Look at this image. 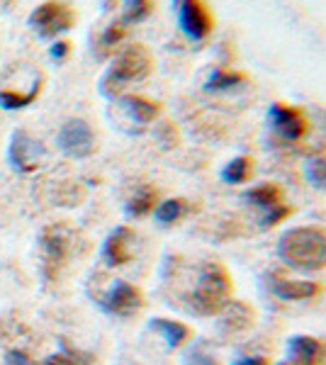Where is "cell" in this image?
<instances>
[{
  "label": "cell",
  "instance_id": "cell-1",
  "mask_svg": "<svg viewBox=\"0 0 326 365\" xmlns=\"http://www.w3.org/2000/svg\"><path fill=\"white\" fill-rule=\"evenodd\" d=\"M277 256L287 268L317 273L326 268V229L302 225L285 229L277 241Z\"/></svg>",
  "mask_w": 326,
  "mask_h": 365
},
{
  "label": "cell",
  "instance_id": "cell-2",
  "mask_svg": "<svg viewBox=\"0 0 326 365\" xmlns=\"http://www.w3.org/2000/svg\"><path fill=\"white\" fill-rule=\"evenodd\" d=\"M231 297H234V282L229 270L215 261L203 263L188 295L190 309L200 317H217L231 302Z\"/></svg>",
  "mask_w": 326,
  "mask_h": 365
},
{
  "label": "cell",
  "instance_id": "cell-3",
  "mask_svg": "<svg viewBox=\"0 0 326 365\" xmlns=\"http://www.w3.org/2000/svg\"><path fill=\"white\" fill-rule=\"evenodd\" d=\"M151 71H153V56L144 44L124 46V49L117 51L112 66L100 78V93L110 100H117L120 96H124V91L132 83L149 78Z\"/></svg>",
  "mask_w": 326,
  "mask_h": 365
},
{
  "label": "cell",
  "instance_id": "cell-4",
  "mask_svg": "<svg viewBox=\"0 0 326 365\" xmlns=\"http://www.w3.org/2000/svg\"><path fill=\"white\" fill-rule=\"evenodd\" d=\"M178 27L190 42L200 44L215 32V15L205 0H173Z\"/></svg>",
  "mask_w": 326,
  "mask_h": 365
},
{
  "label": "cell",
  "instance_id": "cell-5",
  "mask_svg": "<svg viewBox=\"0 0 326 365\" xmlns=\"http://www.w3.org/2000/svg\"><path fill=\"white\" fill-rule=\"evenodd\" d=\"M268 122H270V129L275 132L277 139L287 141V144H300V141L307 139L310 134V117H307L305 110L295 108L290 103H272L268 108Z\"/></svg>",
  "mask_w": 326,
  "mask_h": 365
},
{
  "label": "cell",
  "instance_id": "cell-6",
  "mask_svg": "<svg viewBox=\"0 0 326 365\" xmlns=\"http://www.w3.org/2000/svg\"><path fill=\"white\" fill-rule=\"evenodd\" d=\"M73 25L76 13L66 3H58V0H46V3L34 8V13L29 15V27L44 39L58 37L61 32H68Z\"/></svg>",
  "mask_w": 326,
  "mask_h": 365
},
{
  "label": "cell",
  "instance_id": "cell-7",
  "mask_svg": "<svg viewBox=\"0 0 326 365\" xmlns=\"http://www.w3.org/2000/svg\"><path fill=\"white\" fill-rule=\"evenodd\" d=\"M56 144L68 158H88L98 151V137L86 120H66L56 134Z\"/></svg>",
  "mask_w": 326,
  "mask_h": 365
},
{
  "label": "cell",
  "instance_id": "cell-8",
  "mask_svg": "<svg viewBox=\"0 0 326 365\" xmlns=\"http://www.w3.org/2000/svg\"><path fill=\"white\" fill-rule=\"evenodd\" d=\"M103 312L112 317H134L136 312L144 307V295L136 285L127 280H117L115 285L98 299Z\"/></svg>",
  "mask_w": 326,
  "mask_h": 365
},
{
  "label": "cell",
  "instance_id": "cell-9",
  "mask_svg": "<svg viewBox=\"0 0 326 365\" xmlns=\"http://www.w3.org/2000/svg\"><path fill=\"white\" fill-rule=\"evenodd\" d=\"M8 158L13 163L15 170L20 173H32L41 166V158H44V146L41 141L32 139L27 132H15L13 141H10V149H8Z\"/></svg>",
  "mask_w": 326,
  "mask_h": 365
},
{
  "label": "cell",
  "instance_id": "cell-10",
  "mask_svg": "<svg viewBox=\"0 0 326 365\" xmlns=\"http://www.w3.org/2000/svg\"><path fill=\"white\" fill-rule=\"evenodd\" d=\"M287 361L292 365H326V341L297 334L287 341Z\"/></svg>",
  "mask_w": 326,
  "mask_h": 365
},
{
  "label": "cell",
  "instance_id": "cell-11",
  "mask_svg": "<svg viewBox=\"0 0 326 365\" xmlns=\"http://www.w3.org/2000/svg\"><path fill=\"white\" fill-rule=\"evenodd\" d=\"M134 232L129 227H117L110 232V237L105 239L103 244V261L108 263L110 268H117V266H124V263L132 261L134 256Z\"/></svg>",
  "mask_w": 326,
  "mask_h": 365
},
{
  "label": "cell",
  "instance_id": "cell-12",
  "mask_svg": "<svg viewBox=\"0 0 326 365\" xmlns=\"http://www.w3.org/2000/svg\"><path fill=\"white\" fill-rule=\"evenodd\" d=\"M117 105H120V110L134 122V125H141V127L156 122L163 113L161 103H156V100H151L146 96H134V93L120 96L117 98Z\"/></svg>",
  "mask_w": 326,
  "mask_h": 365
},
{
  "label": "cell",
  "instance_id": "cell-13",
  "mask_svg": "<svg viewBox=\"0 0 326 365\" xmlns=\"http://www.w3.org/2000/svg\"><path fill=\"white\" fill-rule=\"evenodd\" d=\"M324 292L322 282L314 280H292V278H277L272 282V295L285 299V302H305L314 299Z\"/></svg>",
  "mask_w": 326,
  "mask_h": 365
},
{
  "label": "cell",
  "instance_id": "cell-14",
  "mask_svg": "<svg viewBox=\"0 0 326 365\" xmlns=\"http://www.w3.org/2000/svg\"><path fill=\"white\" fill-rule=\"evenodd\" d=\"M244 200L251 205L253 210H258L260 215H265V212L285 205V190H282L277 182L263 180V182H258V185L248 187V190L244 192Z\"/></svg>",
  "mask_w": 326,
  "mask_h": 365
},
{
  "label": "cell",
  "instance_id": "cell-15",
  "mask_svg": "<svg viewBox=\"0 0 326 365\" xmlns=\"http://www.w3.org/2000/svg\"><path fill=\"white\" fill-rule=\"evenodd\" d=\"M248 83V76L244 71L227 68V66H217L210 71V76L205 78V91L207 93H231L239 91Z\"/></svg>",
  "mask_w": 326,
  "mask_h": 365
},
{
  "label": "cell",
  "instance_id": "cell-16",
  "mask_svg": "<svg viewBox=\"0 0 326 365\" xmlns=\"http://www.w3.org/2000/svg\"><path fill=\"white\" fill-rule=\"evenodd\" d=\"M149 329H151V331H156L158 336L165 341V346H168V349H173V351L183 349V346L193 339V331H190V327H188V324L173 322V319H161V317L151 319Z\"/></svg>",
  "mask_w": 326,
  "mask_h": 365
},
{
  "label": "cell",
  "instance_id": "cell-17",
  "mask_svg": "<svg viewBox=\"0 0 326 365\" xmlns=\"http://www.w3.org/2000/svg\"><path fill=\"white\" fill-rule=\"evenodd\" d=\"M253 173H256V161H253V156L241 154V156L229 158V161L224 163L222 170H219V178H222V182H227V185H246V182L253 178Z\"/></svg>",
  "mask_w": 326,
  "mask_h": 365
},
{
  "label": "cell",
  "instance_id": "cell-18",
  "mask_svg": "<svg viewBox=\"0 0 326 365\" xmlns=\"http://www.w3.org/2000/svg\"><path fill=\"white\" fill-rule=\"evenodd\" d=\"M41 249H44L46 256V268H56L68 256V239L63 234V229L58 227L44 229V234H41Z\"/></svg>",
  "mask_w": 326,
  "mask_h": 365
},
{
  "label": "cell",
  "instance_id": "cell-19",
  "mask_svg": "<svg viewBox=\"0 0 326 365\" xmlns=\"http://www.w3.org/2000/svg\"><path fill=\"white\" fill-rule=\"evenodd\" d=\"M124 39H127V25H124L122 20L112 22V25L105 27V32L100 34V42L96 46V54L98 58H105L110 54H115L117 46H120Z\"/></svg>",
  "mask_w": 326,
  "mask_h": 365
},
{
  "label": "cell",
  "instance_id": "cell-20",
  "mask_svg": "<svg viewBox=\"0 0 326 365\" xmlns=\"http://www.w3.org/2000/svg\"><path fill=\"white\" fill-rule=\"evenodd\" d=\"M156 205H158L156 187L144 185L132 200H129L127 207H124V212H127V217L136 220V217H144V215H149V212H153V210H156Z\"/></svg>",
  "mask_w": 326,
  "mask_h": 365
},
{
  "label": "cell",
  "instance_id": "cell-21",
  "mask_svg": "<svg viewBox=\"0 0 326 365\" xmlns=\"http://www.w3.org/2000/svg\"><path fill=\"white\" fill-rule=\"evenodd\" d=\"M188 212V202L183 197H168V200H161L153 210V217L161 227H170L175 225L178 220H183V215Z\"/></svg>",
  "mask_w": 326,
  "mask_h": 365
},
{
  "label": "cell",
  "instance_id": "cell-22",
  "mask_svg": "<svg viewBox=\"0 0 326 365\" xmlns=\"http://www.w3.org/2000/svg\"><path fill=\"white\" fill-rule=\"evenodd\" d=\"M39 93H41V81H37L29 93H17V91H10V88H5V91H0V108H5V110L27 108V105H32L34 100H37Z\"/></svg>",
  "mask_w": 326,
  "mask_h": 365
},
{
  "label": "cell",
  "instance_id": "cell-23",
  "mask_svg": "<svg viewBox=\"0 0 326 365\" xmlns=\"http://www.w3.org/2000/svg\"><path fill=\"white\" fill-rule=\"evenodd\" d=\"M153 13V0H122V17L124 25L144 22Z\"/></svg>",
  "mask_w": 326,
  "mask_h": 365
},
{
  "label": "cell",
  "instance_id": "cell-24",
  "mask_svg": "<svg viewBox=\"0 0 326 365\" xmlns=\"http://www.w3.org/2000/svg\"><path fill=\"white\" fill-rule=\"evenodd\" d=\"M305 178L312 187L326 192V154L307 158L305 161Z\"/></svg>",
  "mask_w": 326,
  "mask_h": 365
},
{
  "label": "cell",
  "instance_id": "cell-25",
  "mask_svg": "<svg viewBox=\"0 0 326 365\" xmlns=\"http://www.w3.org/2000/svg\"><path fill=\"white\" fill-rule=\"evenodd\" d=\"M290 215H292V207H290L287 202L280 205V207H275V210H270V212H265V215H260V229L277 227L280 222H285Z\"/></svg>",
  "mask_w": 326,
  "mask_h": 365
},
{
  "label": "cell",
  "instance_id": "cell-26",
  "mask_svg": "<svg viewBox=\"0 0 326 365\" xmlns=\"http://www.w3.org/2000/svg\"><path fill=\"white\" fill-rule=\"evenodd\" d=\"M231 365H270V361H268V356H263V353H253V356L234 358V363Z\"/></svg>",
  "mask_w": 326,
  "mask_h": 365
},
{
  "label": "cell",
  "instance_id": "cell-27",
  "mask_svg": "<svg viewBox=\"0 0 326 365\" xmlns=\"http://www.w3.org/2000/svg\"><path fill=\"white\" fill-rule=\"evenodd\" d=\"M5 365H34L22 351H8L5 353Z\"/></svg>",
  "mask_w": 326,
  "mask_h": 365
},
{
  "label": "cell",
  "instance_id": "cell-28",
  "mask_svg": "<svg viewBox=\"0 0 326 365\" xmlns=\"http://www.w3.org/2000/svg\"><path fill=\"white\" fill-rule=\"evenodd\" d=\"M68 51H71V44L68 42H56L54 46H51V58H54V61H63V58L68 56Z\"/></svg>",
  "mask_w": 326,
  "mask_h": 365
},
{
  "label": "cell",
  "instance_id": "cell-29",
  "mask_svg": "<svg viewBox=\"0 0 326 365\" xmlns=\"http://www.w3.org/2000/svg\"><path fill=\"white\" fill-rule=\"evenodd\" d=\"M46 365H78L76 358L66 356V353H54V356L46 358Z\"/></svg>",
  "mask_w": 326,
  "mask_h": 365
},
{
  "label": "cell",
  "instance_id": "cell-30",
  "mask_svg": "<svg viewBox=\"0 0 326 365\" xmlns=\"http://www.w3.org/2000/svg\"><path fill=\"white\" fill-rule=\"evenodd\" d=\"M275 365H292V363H290V361H280V363H275Z\"/></svg>",
  "mask_w": 326,
  "mask_h": 365
}]
</instances>
